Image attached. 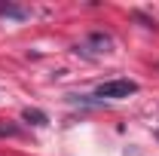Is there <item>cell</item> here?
Wrapping results in <instances>:
<instances>
[{"label":"cell","mask_w":159,"mask_h":156,"mask_svg":"<svg viewBox=\"0 0 159 156\" xmlns=\"http://www.w3.org/2000/svg\"><path fill=\"white\" fill-rule=\"evenodd\" d=\"M138 92V83L135 80H107L95 89V98H129Z\"/></svg>","instance_id":"6da1fadb"},{"label":"cell","mask_w":159,"mask_h":156,"mask_svg":"<svg viewBox=\"0 0 159 156\" xmlns=\"http://www.w3.org/2000/svg\"><path fill=\"white\" fill-rule=\"evenodd\" d=\"M21 119H28L31 126H49V117L43 110H37V107H25L21 110Z\"/></svg>","instance_id":"7a4b0ae2"},{"label":"cell","mask_w":159,"mask_h":156,"mask_svg":"<svg viewBox=\"0 0 159 156\" xmlns=\"http://www.w3.org/2000/svg\"><path fill=\"white\" fill-rule=\"evenodd\" d=\"M0 16H9V19H28V9H21V6H0Z\"/></svg>","instance_id":"3957f363"},{"label":"cell","mask_w":159,"mask_h":156,"mask_svg":"<svg viewBox=\"0 0 159 156\" xmlns=\"http://www.w3.org/2000/svg\"><path fill=\"white\" fill-rule=\"evenodd\" d=\"M16 135H19V126H16V122L0 119V138H16Z\"/></svg>","instance_id":"277c9868"},{"label":"cell","mask_w":159,"mask_h":156,"mask_svg":"<svg viewBox=\"0 0 159 156\" xmlns=\"http://www.w3.org/2000/svg\"><path fill=\"white\" fill-rule=\"evenodd\" d=\"M156 138H159V132H156Z\"/></svg>","instance_id":"5b68a950"}]
</instances>
